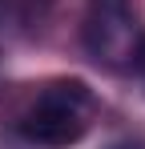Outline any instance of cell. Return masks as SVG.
Listing matches in <instances>:
<instances>
[{"instance_id":"1","label":"cell","mask_w":145,"mask_h":149,"mask_svg":"<svg viewBox=\"0 0 145 149\" xmlns=\"http://www.w3.org/2000/svg\"><path fill=\"white\" fill-rule=\"evenodd\" d=\"M89 109L93 93L85 81H52L40 89L36 105L20 113L16 133L40 149H69L89 133Z\"/></svg>"},{"instance_id":"2","label":"cell","mask_w":145,"mask_h":149,"mask_svg":"<svg viewBox=\"0 0 145 149\" xmlns=\"http://www.w3.org/2000/svg\"><path fill=\"white\" fill-rule=\"evenodd\" d=\"M81 45L101 69H113V73L137 69V52L145 45L137 0H85Z\"/></svg>"},{"instance_id":"3","label":"cell","mask_w":145,"mask_h":149,"mask_svg":"<svg viewBox=\"0 0 145 149\" xmlns=\"http://www.w3.org/2000/svg\"><path fill=\"white\" fill-rule=\"evenodd\" d=\"M52 0H0V12H8V16H20V20H32V16H40Z\"/></svg>"},{"instance_id":"4","label":"cell","mask_w":145,"mask_h":149,"mask_svg":"<svg viewBox=\"0 0 145 149\" xmlns=\"http://www.w3.org/2000/svg\"><path fill=\"white\" fill-rule=\"evenodd\" d=\"M109 149H145V141H137V137H121V141H113Z\"/></svg>"},{"instance_id":"5","label":"cell","mask_w":145,"mask_h":149,"mask_svg":"<svg viewBox=\"0 0 145 149\" xmlns=\"http://www.w3.org/2000/svg\"><path fill=\"white\" fill-rule=\"evenodd\" d=\"M133 73H141V77H145V45H141V52H137V69H133Z\"/></svg>"}]
</instances>
